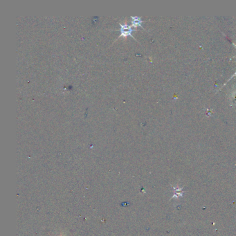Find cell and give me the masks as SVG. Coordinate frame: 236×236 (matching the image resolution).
<instances>
[{"mask_svg":"<svg viewBox=\"0 0 236 236\" xmlns=\"http://www.w3.org/2000/svg\"><path fill=\"white\" fill-rule=\"evenodd\" d=\"M60 236H62V234H60Z\"/></svg>","mask_w":236,"mask_h":236,"instance_id":"3","label":"cell"},{"mask_svg":"<svg viewBox=\"0 0 236 236\" xmlns=\"http://www.w3.org/2000/svg\"><path fill=\"white\" fill-rule=\"evenodd\" d=\"M132 18V27H138L141 26V18L139 17H131Z\"/></svg>","mask_w":236,"mask_h":236,"instance_id":"2","label":"cell"},{"mask_svg":"<svg viewBox=\"0 0 236 236\" xmlns=\"http://www.w3.org/2000/svg\"><path fill=\"white\" fill-rule=\"evenodd\" d=\"M121 28H120V31H121V36H123V37H126V36H132L133 37V35H132V33L133 32V28L132 26H129L128 24H121Z\"/></svg>","mask_w":236,"mask_h":236,"instance_id":"1","label":"cell"}]
</instances>
